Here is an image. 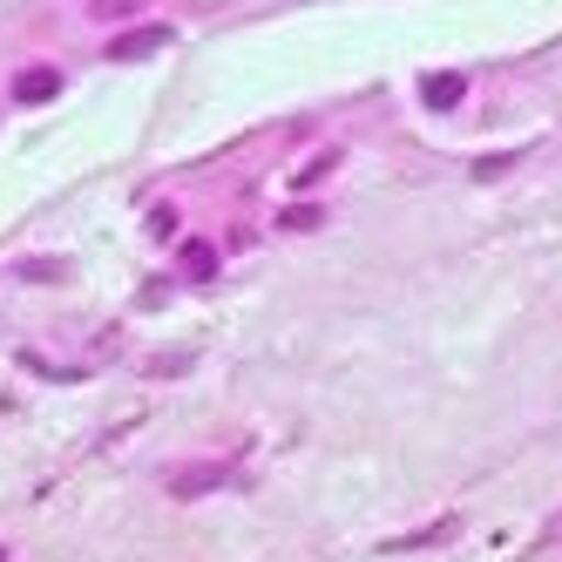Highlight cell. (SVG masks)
Here are the masks:
<instances>
[{
    "instance_id": "3957f363",
    "label": "cell",
    "mask_w": 562,
    "mask_h": 562,
    "mask_svg": "<svg viewBox=\"0 0 562 562\" xmlns=\"http://www.w3.org/2000/svg\"><path fill=\"white\" fill-rule=\"evenodd\" d=\"M224 481H231V468H177L170 474V495H211V488H224Z\"/></svg>"
},
{
    "instance_id": "5b68a950",
    "label": "cell",
    "mask_w": 562,
    "mask_h": 562,
    "mask_svg": "<svg viewBox=\"0 0 562 562\" xmlns=\"http://www.w3.org/2000/svg\"><path fill=\"white\" fill-rule=\"evenodd\" d=\"M183 271L190 278H211L217 271V245H183Z\"/></svg>"
},
{
    "instance_id": "52a82bcc",
    "label": "cell",
    "mask_w": 562,
    "mask_h": 562,
    "mask_svg": "<svg viewBox=\"0 0 562 562\" xmlns=\"http://www.w3.org/2000/svg\"><path fill=\"white\" fill-rule=\"evenodd\" d=\"M333 164H339V156H333V149H326V156H312V164H305V170H299V183H318V177H326V170H333Z\"/></svg>"
},
{
    "instance_id": "9c48e42d",
    "label": "cell",
    "mask_w": 562,
    "mask_h": 562,
    "mask_svg": "<svg viewBox=\"0 0 562 562\" xmlns=\"http://www.w3.org/2000/svg\"><path fill=\"white\" fill-rule=\"evenodd\" d=\"M285 224H292V231H312V224H318V211H312V204H292V211H285Z\"/></svg>"
},
{
    "instance_id": "8992f818",
    "label": "cell",
    "mask_w": 562,
    "mask_h": 562,
    "mask_svg": "<svg viewBox=\"0 0 562 562\" xmlns=\"http://www.w3.org/2000/svg\"><path fill=\"white\" fill-rule=\"evenodd\" d=\"M89 14L95 21H130V14H143V0H89Z\"/></svg>"
},
{
    "instance_id": "6da1fadb",
    "label": "cell",
    "mask_w": 562,
    "mask_h": 562,
    "mask_svg": "<svg viewBox=\"0 0 562 562\" xmlns=\"http://www.w3.org/2000/svg\"><path fill=\"white\" fill-rule=\"evenodd\" d=\"M156 48H170V21H149V27L115 34V42H109V55H115V61H143V55H156Z\"/></svg>"
},
{
    "instance_id": "277c9868",
    "label": "cell",
    "mask_w": 562,
    "mask_h": 562,
    "mask_svg": "<svg viewBox=\"0 0 562 562\" xmlns=\"http://www.w3.org/2000/svg\"><path fill=\"white\" fill-rule=\"evenodd\" d=\"M461 95H468V82H461L454 68H440V75H427V82H420V102L427 109H461Z\"/></svg>"
},
{
    "instance_id": "7a4b0ae2",
    "label": "cell",
    "mask_w": 562,
    "mask_h": 562,
    "mask_svg": "<svg viewBox=\"0 0 562 562\" xmlns=\"http://www.w3.org/2000/svg\"><path fill=\"white\" fill-rule=\"evenodd\" d=\"M55 95H61V75H55V68H21V75H14V102H21V109L55 102Z\"/></svg>"
},
{
    "instance_id": "ba28073f",
    "label": "cell",
    "mask_w": 562,
    "mask_h": 562,
    "mask_svg": "<svg viewBox=\"0 0 562 562\" xmlns=\"http://www.w3.org/2000/svg\"><path fill=\"white\" fill-rule=\"evenodd\" d=\"M149 231H156V237H177V211H170V204L149 211Z\"/></svg>"
}]
</instances>
